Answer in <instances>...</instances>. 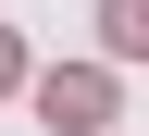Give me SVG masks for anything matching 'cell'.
Masks as SVG:
<instances>
[{
  "label": "cell",
  "instance_id": "1",
  "mask_svg": "<svg viewBox=\"0 0 149 136\" xmlns=\"http://www.w3.org/2000/svg\"><path fill=\"white\" fill-rule=\"evenodd\" d=\"M37 111H50L62 136H87V124L112 111V74H50V87H37Z\"/></svg>",
  "mask_w": 149,
  "mask_h": 136
},
{
  "label": "cell",
  "instance_id": "2",
  "mask_svg": "<svg viewBox=\"0 0 149 136\" xmlns=\"http://www.w3.org/2000/svg\"><path fill=\"white\" fill-rule=\"evenodd\" d=\"M100 37L124 50V62H149V0H100Z\"/></svg>",
  "mask_w": 149,
  "mask_h": 136
},
{
  "label": "cell",
  "instance_id": "3",
  "mask_svg": "<svg viewBox=\"0 0 149 136\" xmlns=\"http://www.w3.org/2000/svg\"><path fill=\"white\" fill-rule=\"evenodd\" d=\"M13 74H25V50H13V37H0V87H13Z\"/></svg>",
  "mask_w": 149,
  "mask_h": 136
}]
</instances>
